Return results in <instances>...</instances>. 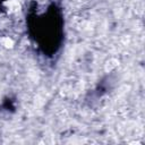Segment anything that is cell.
Listing matches in <instances>:
<instances>
[{"label": "cell", "mask_w": 145, "mask_h": 145, "mask_svg": "<svg viewBox=\"0 0 145 145\" xmlns=\"http://www.w3.org/2000/svg\"><path fill=\"white\" fill-rule=\"evenodd\" d=\"M11 44H12L11 40H9V39H5L3 40V45L5 46H11Z\"/></svg>", "instance_id": "cell-1"}]
</instances>
